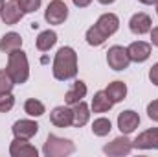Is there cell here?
Returning <instances> with one entry per match:
<instances>
[{
  "label": "cell",
  "instance_id": "cell-1",
  "mask_svg": "<svg viewBox=\"0 0 158 157\" xmlns=\"http://www.w3.org/2000/svg\"><path fill=\"white\" fill-rule=\"evenodd\" d=\"M52 70H53V78L59 79V81L76 78V74H77V54H76V50L72 46L59 48V52L55 54Z\"/></svg>",
  "mask_w": 158,
  "mask_h": 157
},
{
  "label": "cell",
  "instance_id": "cell-2",
  "mask_svg": "<svg viewBox=\"0 0 158 157\" xmlns=\"http://www.w3.org/2000/svg\"><path fill=\"white\" fill-rule=\"evenodd\" d=\"M9 76L13 78L15 83H24L30 78V65H28V57L26 54L19 48L7 54V69Z\"/></svg>",
  "mask_w": 158,
  "mask_h": 157
},
{
  "label": "cell",
  "instance_id": "cell-3",
  "mask_svg": "<svg viewBox=\"0 0 158 157\" xmlns=\"http://www.w3.org/2000/svg\"><path fill=\"white\" fill-rule=\"evenodd\" d=\"M76 152V146L70 139H61L57 135H48L42 146V154L46 157H64Z\"/></svg>",
  "mask_w": 158,
  "mask_h": 157
},
{
  "label": "cell",
  "instance_id": "cell-4",
  "mask_svg": "<svg viewBox=\"0 0 158 157\" xmlns=\"http://www.w3.org/2000/svg\"><path fill=\"white\" fill-rule=\"evenodd\" d=\"M107 63H109V67L112 70H125L129 67V63H131V57H129L127 48L118 46V44L110 46L109 52H107Z\"/></svg>",
  "mask_w": 158,
  "mask_h": 157
},
{
  "label": "cell",
  "instance_id": "cell-5",
  "mask_svg": "<svg viewBox=\"0 0 158 157\" xmlns=\"http://www.w3.org/2000/svg\"><path fill=\"white\" fill-rule=\"evenodd\" d=\"M44 19L48 24H63L68 19V7L63 0H52L44 11Z\"/></svg>",
  "mask_w": 158,
  "mask_h": 157
},
{
  "label": "cell",
  "instance_id": "cell-6",
  "mask_svg": "<svg viewBox=\"0 0 158 157\" xmlns=\"http://www.w3.org/2000/svg\"><path fill=\"white\" fill-rule=\"evenodd\" d=\"M103 152L107 155H114V157H121V155H129L132 152V141L127 139V135L116 137L112 142L103 146Z\"/></svg>",
  "mask_w": 158,
  "mask_h": 157
},
{
  "label": "cell",
  "instance_id": "cell-7",
  "mask_svg": "<svg viewBox=\"0 0 158 157\" xmlns=\"http://www.w3.org/2000/svg\"><path fill=\"white\" fill-rule=\"evenodd\" d=\"M132 148L136 150H158V128L145 129L132 141Z\"/></svg>",
  "mask_w": 158,
  "mask_h": 157
},
{
  "label": "cell",
  "instance_id": "cell-8",
  "mask_svg": "<svg viewBox=\"0 0 158 157\" xmlns=\"http://www.w3.org/2000/svg\"><path fill=\"white\" fill-rule=\"evenodd\" d=\"M94 26L109 39L110 35H114V34L118 32L119 19H118V15H114V13H103V15L98 19V22H96Z\"/></svg>",
  "mask_w": 158,
  "mask_h": 157
},
{
  "label": "cell",
  "instance_id": "cell-9",
  "mask_svg": "<svg viewBox=\"0 0 158 157\" xmlns=\"http://www.w3.org/2000/svg\"><path fill=\"white\" fill-rule=\"evenodd\" d=\"M13 135L15 137H19V139H31V137H35L37 135V131H39V124L35 122V120H28V118H24V120H17L15 124H13Z\"/></svg>",
  "mask_w": 158,
  "mask_h": 157
},
{
  "label": "cell",
  "instance_id": "cell-10",
  "mask_svg": "<svg viewBox=\"0 0 158 157\" xmlns=\"http://www.w3.org/2000/svg\"><path fill=\"white\" fill-rule=\"evenodd\" d=\"M138 126H140V117H138L136 111L127 109V111H121V113L118 115V128H119V131H121L123 135L132 133Z\"/></svg>",
  "mask_w": 158,
  "mask_h": 157
},
{
  "label": "cell",
  "instance_id": "cell-11",
  "mask_svg": "<svg viewBox=\"0 0 158 157\" xmlns=\"http://www.w3.org/2000/svg\"><path fill=\"white\" fill-rule=\"evenodd\" d=\"M50 122L55 128H68L74 124V111L66 105H59L50 113Z\"/></svg>",
  "mask_w": 158,
  "mask_h": 157
},
{
  "label": "cell",
  "instance_id": "cell-12",
  "mask_svg": "<svg viewBox=\"0 0 158 157\" xmlns=\"http://www.w3.org/2000/svg\"><path fill=\"white\" fill-rule=\"evenodd\" d=\"M9 154H11V157H37L39 155L35 146H31L26 139H19V137H15V141L11 142Z\"/></svg>",
  "mask_w": 158,
  "mask_h": 157
},
{
  "label": "cell",
  "instance_id": "cell-13",
  "mask_svg": "<svg viewBox=\"0 0 158 157\" xmlns=\"http://www.w3.org/2000/svg\"><path fill=\"white\" fill-rule=\"evenodd\" d=\"M151 26H153V20L147 13H134L129 20V28L136 35H143V34L151 32Z\"/></svg>",
  "mask_w": 158,
  "mask_h": 157
},
{
  "label": "cell",
  "instance_id": "cell-14",
  "mask_svg": "<svg viewBox=\"0 0 158 157\" xmlns=\"http://www.w3.org/2000/svg\"><path fill=\"white\" fill-rule=\"evenodd\" d=\"M127 52H129L131 61L143 63V61H147L149 56H151V44H149V43H143V41H134V43L129 44Z\"/></svg>",
  "mask_w": 158,
  "mask_h": 157
},
{
  "label": "cell",
  "instance_id": "cell-15",
  "mask_svg": "<svg viewBox=\"0 0 158 157\" xmlns=\"http://www.w3.org/2000/svg\"><path fill=\"white\" fill-rule=\"evenodd\" d=\"M22 15H24V11L20 9L19 2H17V0H9V2H6V6H4L0 17H2V20H4V24L13 26V24H17V22L22 19Z\"/></svg>",
  "mask_w": 158,
  "mask_h": 157
},
{
  "label": "cell",
  "instance_id": "cell-16",
  "mask_svg": "<svg viewBox=\"0 0 158 157\" xmlns=\"http://www.w3.org/2000/svg\"><path fill=\"white\" fill-rule=\"evenodd\" d=\"M85 96H86V83H85V81H81V79H77V81H76V83L66 91V94H64V104L74 105V104L81 102Z\"/></svg>",
  "mask_w": 158,
  "mask_h": 157
},
{
  "label": "cell",
  "instance_id": "cell-17",
  "mask_svg": "<svg viewBox=\"0 0 158 157\" xmlns=\"http://www.w3.org/2000/svg\"><path fill=\"white\" fill-rule=\"evenodd\" d=\"M20 46H22V37L17 32H9V34H6L0 39V52H4V54H9L13 50H19Z\"/></svg>",
  "mask_w": 158,
  "mask_h": 157
},
{
  "label": "cell",
  "instance_id": "cell-18",
  "mask_svg": "<svg viewBox=\"0 0 158 157\" xmlns=\"http://www.w3.org/2000/svg\"><path fill=\"white\" fill-rule=\"evenodd\" d=\"M112 105H114V102L107 96L105 91H98L92 98V111L94 113H107Z\"/></svg>",
  "mask_w": 158,
  "mask_h": 157
},
{
  "label": "cell",
  "instance_id": "cell-19",
  "mask_svg": "<svg viewBox=\"0 0 158 157\" xmlns=\"http://www.w3.org/2000/svg\"><path fill=\"white\" fill-rule=\"evenodd\" d=\"M72 111H74V124L72 126H76V128H83L90 120V109H88V105L83 100L77 102V104H74Z\"/></svg>",
  "mask_w": 158,
  "mask_h": 157
},
{
  "label": "cell",
  "instance_id": "cell-20",
  "mask_svg": "<svg viewBox=\"0 0 158 157\" xmlns=\"http://www.w3.org/2000/svg\"><path fill=\"white\" fill-rule=\"evenodd\" d=\"M105 92H107V96L114 104H118L121 100H125V96H127V85L123 81H112V83H109V87L105 89Z\"/></svg>",
  "mask_w": 158,
  "mask_h": 157
},
{
  "label": "cell",
  "instance_id": "cell-21",
  "mask_svg": "<svg viewBox=\"0 0 158 157\" xmlns=\"http://www.w3.org/2000/svg\"><path fill=\"white\" fill-rule=\"evenodd\" d=\"M55 43H57V34L53 30H44V32H40L39 37H37V50L48 52Z\"/></svg>",
  "mask_w": 158,
  "mask_h": 157
},
{
  "label": "cell",
  "instance_id": "cell-22",
  "mask_svg": "<svg viewBox=\"0 0 158 157\" xmlns=\"http://www.w3.org/2000/svg\"><path fill=\"white\" fill-rule=\"evenodd\" d=\"M110 129H112V124H110L109 118H105V117L96 118L94 124H92V133H94L96 137H105V135L110 133Z\"/></svg>",
  "mask_w": 158,
  "mask_h": 157
},
{
  "label": "cell",
  "instance_id": "cell-23",
  "mask_svg": "<svg viewBox=\"0 0 158 157\" xmlns=\"http://www.w3.org/2000/svg\"><path fill=\"white\" fill-rule=\"evenodd\" d=\"M24 111L30 115V117H42L44 115V104L39 102V100H35V98H30V100H26V104H24Z\"/></svg>",
  "mask_w": 158,
  "mask_h": 157
},
{
  "label": "cell",
  "instance_id": "cell-24",
  "mask_svg": "<svg viewBox=\"0 0 158 157\" xmlns=\"http://www.w3.org/2000/svg\"><path fill=\"white\" fill-rule=\"evenodd\" d=\"M105 41H107V37H105L96 26H92V28L86 30V43H88L90 46H101Z\"/></svg>",
  "mask_w": 158,
  "mask_h": 157
},
{
  "label": "cell",
  "instance_id": "cell-25",
  "mask_svg": "<svg viewBox=\"0 0 158 157\" xmlns=\"http://www.w3.org/2000/svg\"><path fill=\"white\" fill-rule=\"evenodd\" d=\"M13 85H15V81L9 76V72H7V70H0V94L11 92Z\"/></svg>",
  "mask_w": 158,
  "mask_h": 157
},
{
  "label": "cell",
  "instance_id": "cell-26",
  "mask_svg": "<svg viewBox=\"0 0 158 157\" xmlns=\"http://www.w3.org/2000/svg\"><path fill=\"white\" fill-rule=\"evenodd\" d=\"M13 105H15V96H13L11 92H4V94H0V113H7V111H11Z\"/></svg>",
  "mask_w": 158,
  "mask_h": 157
},
{
  "label": "cell",
  "instance_id": "cell-27",
  "mask_svg": "<svg viewBox=\"0 0 158 157\" xmlns=\"http://www.w3.org/2000/svg\"><path fill=\"white\" fill-rule=\"evenodd\" d=\"M17 2H19L20 9L24 13H33V11H37L40 7V2L42 0H17Z\"/></svg>",
  "mask_w": 158,
  "mask_h": 157
},
{
  "label": "cell",
  "instance_id": "cell-28",
  "mask_svg": "<svg viewBox=\"0 0 158 157\" xmlns=\"http://www.w3.org/2000/svg\"><path fill=\"white\" fill-rule=\"evenodd\" d=\"M147 117L151 118V120H155V122H158V98L153 100V102L147 105Z\"/></svg>",
  "mask_w": 158,
  "mask_h": 157
},
{
  "label": "cell",
  "instance_id": "cell-29",
  "mask_svg": "<svg viewBox=\"0 0 158 157\" xmlns=\"http://www.w3.org/2000/svg\"><path fill=\"white\" fill-rule=\"evenodd\" d=\"M149 79H151V83H155L158 87V63H155V65L151 67V70H149Z\"/></svg>",
  "mask_w": 158,
  "mask_h": 157
},
{
  "label": "cell",
  "instance_id": "cell-30",
  "mask_svg": "<svg viewBox=\"0 0 158 157\" xmlns=\"http://www.w3.org/2000/svg\"><path fill=\"white\" fill-rule=\"evenodd\" d=\"M151 43H153L155 46H158V26L151 30Z\"/></svg>",
  "mask_w": 158,
  "mask_h": 157
},
{
  "label": "cell",
  "instance_id": "cell-31",
  "mask_svg": "<svg viewBox=\"0 0 158 157\" xmlns=\"http://www.w3.org/2000/svg\"><path fill=\"white\" fill-rule=\"evenodd\" d=\"M77 7H86V6H90L92 4V0H72Z\"/></svg>",
  "mask_w": 158,
  "mask_h": 157
},
{
  "label": "cell",
  "instance_id": "cell-32",
  "mask_svg": "<svg viewBox=\"0 0 158 157\" xmlns=\"http://www.w3.org/2000/svg\"><path fill=\"white\" fill-rule=\"evenodd\" d=\"M138 2H142V4H145V6H153V4H156L158 0H138Z\"/></svg>",
  "mask_w": 158,
  "mask_h": 157
},
{
  "label": "cell",
  "instance_id": "cell-33",
  "mask_svg": "<svg viewBox=\"0 0 158 157\" xmlns=\"http://www.w3.org/2000/svg\"><path fill=\"white\" fill-rule=\"evenodd\" d=\"M99 4H103V6H109V4H114L116 0H98Z\"/></svg>",
  "mask_w": 158,
  "mask_h": 157
},
{
  "label": "cell",
  "instance_id": "cell-34",
  "mask_svg": "<svg viewBox=\"0 0 158 157\" xmlns=\"http://www.w3.org/2000/svg\"><path fill=\"white\" fill-rule=\"evenodd\" d=\"M4 6H6V0H0V15H2V9H4Z\"/></svg>",
  "mask_w": 158,
  "mask_h": 157
},
{
  "label": "cell",
  "instance_id": "cell-35",
  "mask_svg": "<svg viewBox=\"0 0 158 157\" xmlns=\"http://www.w3.org/2000/svg\"><path fill=\"white\" fill-rule=\"evenodd\" d=\"M156 13H158V2H156Z\"/></svg>",
  "mask_w": 158,
  "mask_h": 157
}]
</instances>
